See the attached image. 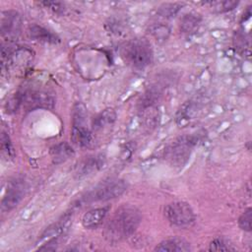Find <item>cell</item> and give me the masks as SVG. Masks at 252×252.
<instances>
[{"label": "cell", "mask_w": 252, "mask_h": 252, "mask_svg": "<svg viewBox=\"0 0 252 252\" xmlns=\"http://www.w3.org/2000/svg\"><path fill=\"white\" fill-rule=\"evenodd\" d=\"M72 224V215L65 214L57 221L50 224L38 238V250H55L59 238L64 235Z\"/></svg>", "instance_id": "5b68a950"}, {"label": "cell", "mask_w": 252, "mask_h": 252, "mask_svg": "<svg viewBox=\"0 0 252 252\" xmlns=\"http://www.w3.org/2000/svg\"><path fill=\"white\" fill-rule=\"evenodd\" d=\"M196 144L193 137L183 136L173 142L165 152V158L171 164L181 166L186 163Z\"/></svg>", "instance_id": "52a82bcc"}, {"label": "cell", "mask_w": 252, "mask_h": 252, "mask_svg": "<svg viewBox=\"0 0 252 252\" xmlns=\"http://www.w3.org/2000/svg\"><path fill=\"white\" fill-rule=\"evenodd\" d=\"M212 7H214L219 12H227L232 9H234L237 5V1H216V2H210Z\"/></svg>", "instance_id": "ffe728a7"}, {"label": "cell", "mask_w": 252, "mask_h": 252, "mask_svg": "<svg viewBox=\"0 0 252 252\" xmlns=\"http://www.w3.org/2000/svg\"><path fill=\"white\" fill-rule=\"evenodd\" d=\"M23 93V104L27 110L38 108L52 109L54 106V97L45 91L27 90Z\"/></svg>", "instance_id": "9c48e42d"}, {"label": "cell", "mask_w": 252, "mask_h": 252, "mask_svg": "<svg viewBox=\"0 0 252 252\" xmlns=\"http://www.w3.org/2000/svg\"><path fill=\"white\" fill-rule=\"evenodd\" d=\"M1 150H2V154L4 156H6L7 158H14V157H15L14 148H13L10 138L6 132H2V134H1Z\"/></svg>", "instance_id": "ac0fdd59"}, {"label": "cell", "mask_w": 252, "mask_h": 252, "mask_svg": "<svg viewBox=\"0 0 252 252\" xmlns=\"http://www.w3.org/2000/svg\"><path fill=\"white\" fill-rule=\"evenodd\" d=\"M209 250H211V251H230V250H234V247L225 238L218 237V238H215L213 241H211Z\"/></svg>", "instance_id": "e0dca14e"}, {"label": "cell", "mask_w": 252, "mask_h": 252, "mask_svg": "<svg viewBox=\"0 0 252 252\" xmlns=\"http://www.w3.org/2000/svg\"><path fill=\"white\" fill-rule=\"evenodd\" d=\"M87 108L82 102H77L72 112V131L73 142L81 147L88 148L93 143V133L87 124Z\"/></svg>", "instance_id": "277c9868"}, {"label": "cell", "mask_w": 252, "mask_h": 252, "mask_svg": "<svg viewBox=\"0 0 252 252\" xmlns=\"http://www.w3.org/2000/svg\"><path fill=\"white\" fill-rule=\"evenodd\" d=\"M105 162V158L102 155L90 156L84 158L78 165L76 169V174L79 177L90 175L94 172L99 170Z\"/></svg>", "instance_id": "8fae6325"}, {"label": "cell", "mask_w": 252, "mask_h": 252, "mask_svg": "<svg viewBox=\"0 0 252 252\" xmlns=\"http://www.w3.org/2000/svg\"><path fill=\"white\" fill-rule=\"evenodd\" d=\"M49 154L52 162L54 164H60L69 159L72 156H74V150L68 143L61 142L54 145L50 149Z\"/></svg>", "instance_id": "5bb4252c"}, {"label": "cell", "mask_w": 252, "mask_h": 252, "mask_svg": "<svg viewBox=\"0 0 252 252\" xmlns=\"http://www.w3.org/2000/svg\"><path fill=\"white\" fill-rule=\"evenodd\" d=\"M29 35L31 38L42 42H48V43H58L60 41L59 37L51 32L50 31L46 30L45 28L38 26V25H32L29 29Z\"/></svg>", "instance_id": "9a60e30c"}, {"label": "cell", "mask_w": 252, "mask_h": 252, "mask_svg": "<svg viewBox=\"0 0 252 252\" xmlns=\"http://www.w3.org/2000/svg\"><path fill=\"white\" fill-rule=\"evenodd\" d=\"M26 194V182L23 178H14L9 181L1 203L2 212H10L16 208Z\"/></svg>", "instance_id": "ba28073f"}, {"label": "cell", "mask_w": 252, "mask_h": 252, "mask_svg": "<svg viewBox=\"0 0 252 252\" xmlns=\"http://www.w3.org/2000/svg\"><path fill=\"white\" fill-rule=\"evenodd\" d=\"M165 219L174 226L186 228L195 222V214L191 206L183 201L167 204L163 210Z\"/></svg>", "instance_id": "8992f818"}, {"label": "cell", "mask_w": 252, "mask_h": 252, "mask_svg": "<svg viewBox=\"0 0 252 252\" xmlns=\"http://www.w3.org/2000/svg\"><path fill=\"white\" fill-rule=\"evenodd\" d=\"M116 114L112 109H106L101 112L94 121V130H99L105 125H111L115 120Z\"/></svg>", "instance_id": "2e32d148"}, {"label": "cell", "mask_w": 252, "mask_h": 252, "mask_svg": "<svg viewBox=\"0 0 252 252\" xmlns=\"http://www.w3.org/2000/svg\"><path fill=\"white\" fill-rule=\"evenodd\" d=\"M142 220V214L132 205H122L107 220L103 235L109 242H119L130 237L138 228Z\"/></svg>", "instance_id": "6da1fadb"}, {"label": "cell", "mask_w": 252, "mask_h": 252, "mask_svg": "<svg viewBox=\"0 0 252 252\" xmlns=\"http://www.w3.org/2000/svg\"><path fill=\"white\" fill-rule=\"evenodd\" d=\"M109 207H100L87 212L82 218V224L85 228L93 229L98 227L107 216Z\"/></svg>", "instance_id": "7c38bea8"}, {"label": "cell", "mask_w": 252, "mask_h": 252, "mask_svg": "<svg viewBox=\"0 0 252 252\" xmlns=\"http://www.w3.org/2000/svg\"><path fill=\"white\" fill-rule=\"evenodd\" d=\"M127 182L121 178H108L81 197V203L104 202L121 196L127 190Z\"/></svg>", "instance_id": "3957f363"}, {"label": "cell", "mask_w": 252, "mask_h": 252, "mask_svg": "<svg viewBox=\"0 0 252 252\" xmlns=\"http://www.w3.org/2000/svg\"><path fill=\"white\" fill-rule=\"evenodd\" d=\"M43 5L45 8H48L52 10L54 13H62L64 11V4L61 2H54V1H44L40 3Z\"/></svg>", "instance_id": "44dd1931"}, {"label": "cell", "mask_w": 252, "mask_h": 252, "mask_svg": "<svg viewBox=\"0 0 252 252\" xmlns=\"http://www.w3.org/2000/svg\"><path fill=\"white\" fill-rule=\"evenodd\" d=\"M191 247H190V243L188 241H186L183 238H179V237H171V238H167L163 241H161L158 245L156 246L155 251H168V252H186V251H190Z\"/></svg>", "instance_id": "4fadbf2b"}, {"label": "cell", "mask_w": 252, "mask_h": 252, "mask_svg": "<svg viewBox=\"0 0 252 252\" xmlns=\"http://www.w3.org/2000/svg\"><path fill=\"white\" fill-rule=\"evenodd\" d=\"M22 18L16 11H4L1 15V34L8 40L16 39L21 33Z\"/></svg>", "instance_id": "30bf717a"}, {"label": "cell", "mask_w": 252, "mask_h": 252, "mask_svg": "<svg viewBox=\"0 0 252 252\" xmlns=\"http://www.w3.org/2000/svg\"><path fill=\"white\" fill-rule=\"evenodd\" d=\"M251 220H252V209L247 208L238 219V225L244 231H251Z\"/></svg>", "instance_id": "d6986e66"}, {"label": "cell", "mask_w": 252, "mask_h": 252, "mask_svg": "<svg viewBox=\"0 0 252 252\" xmlns=\"http://www.w3.org/2000/svg\"><path fill=\"white\" fill-rule=\"evenodd\" d=\"M121 56L124 61L136 69H143L153 60L151 43L145 38H132L121 48Z\"/></svg>", "instance_id": "7a4b0ae2"}]
</instances>
